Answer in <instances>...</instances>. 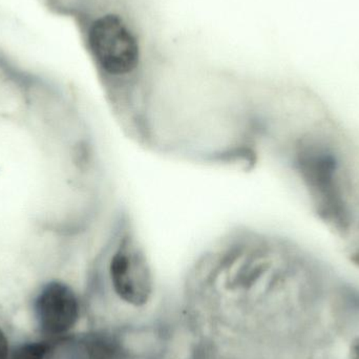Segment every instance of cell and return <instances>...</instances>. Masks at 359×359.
I'll return each instance as SVG.
<instances>
[{
  "mask_svg": "<svg viewBox=\"0 0 359 359\" xmlns=\"http://www.w3.org/2000/svg\"><path fill=\"white\" fill-rule=\"evenodd\" d=\"M88 46L97 67L111 79L135 74L142 60L136 32L117 12L99 15L88 32Z\"/></svg>",
  "mask_w": 359,
  "mask_h": 359,
  "instance_id": "1",
  "label": "cell"
},
{
  "mask_svg": "<svg viewBox=\"0 0 359 359\" xmlns=\"http://www.w3.org/2000/svg\"><path fill=\"white\" fill-rule=\"evenodd\" d=\"M109 276L114 292L128 305L143 307L153 297L155 285L151 265L133 238H122L113 249Z\"/></svg>",
  "mask_w": 359,
  "mask_h": 359,
  "instance_id": "2",
  "label": "cell"
},
{
  "mask_svg": "<svg viewBox=\"0 0 359 359\" xmlns=\"http://www.w3.org/2000/svg\"><path fill=\"white\" fill-rule=\"evenodd\" d=\"M34 311L41 332L50 337H59L69 332L77 324L79 301L69 285L54 280L38 293Z\"/></svg>",
  "mask_w": 359,
  "mask_h": 359,
  "instance_id": "3",
  "label": "cell"
},
{
  "mask_svg": "<svg viewBox=\"0 0 359 359\" xmlns=\"http://www.w3.org/2000/svg\"><path fill=\"white\" fill-rule=\"evenodd\" d=\"M50 346L46 341H32L18 346L8 359H46Z\"/></svg>",
  "mask_w": 359,
  "mask_h": 359,
  "instance_id": "4",
  "label": "cell"
},
{
  "mask_svg": "<svg viewBox=\"0 0 359 359\" xmlns=\"http://www.w3.org/2000/svg\"><path fill=\"white\" fill-rule=\"evenodd\" d=\"M346 359H359V334H356L348 345Z\"/></svg>",
  "mask_w": 359,
  "mask_h": 359,
  "instance_id": "5",
  "label": "cell"
},
{
  "mask_svg": "<svg viewBox=\"0 0 359 359\" xmlns=\"http://www.w3.org/2000/svg\"><path fill=\"white\" fill-rule=\"evenodd\" d=\"M10 352V346H8L6 333L0 328V359H8Z\"/></svg>",
  "mask_w": 359,
  "mask_h": 359,
  "instance_id": "6",
  "label": "cell"
},
{
  "mask_svg": "<svg viewBox=\"0 0 359 359\" xmlns=\"http://www.w3.org/2000/svg\"><path fill=\"white\" fill-rule=\"evenodd\" d=\"M196 359H201L200 356H196Z\"/></svg>",
  "mask_w": 359,
  "mask_h": 359,
  "instance_id": "7",
  "label": "cell"
}]
</instances>
